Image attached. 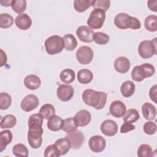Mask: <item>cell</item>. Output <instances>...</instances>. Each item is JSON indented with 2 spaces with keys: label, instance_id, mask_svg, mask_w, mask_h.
<instances>
[{
  "label": "cell",
  "instance_id": "obj_28",
  "mask_svg": "<svg viewBox=\"0 0 157 157\" xmlns=\"http://www.w3.org/2000/svg\"><path fill=\"white\" fill-rule=\"evenodd\" d=\"M59 78L63 83L69 84L75 80V74L71 69H65L61 72Z\"/></svg>",
  "mask_w": 157,
  "mask_h": 157
},
{
  "label": "cell",
  "instance_id": "obj_37",
  "mask_svg": "<svg viewBox=\"0 0 157 157\" xmlns=\"http://www.w3.org/2000/svg\"><path fill=\"white\" fill-rule=\"evenodd\" d=\"M12 104V98L7 93L0 94V109L2 110L8 109Z\"/></svg>",
  "mask_w": 157,
  "mask_h": 157
},
{
  "label": "cell",
  "instance_id": "obj_25",
  "mask_svg": "<svg viewBox=\"0 0 157 157\" xmlns=\"http://www.w3.org/2000/svg\"><path fill=\"white\" fill-rule=\"evenodd\" d=\"M93 78L92 72L87 69H83L77 72V80L82 84H88Z\"/></svg>",
  "mask_w": 157,
  "mask_h": 157
},
{
  "label": "cell",
  "instance_id": "obj_32",
  "mask_svg": "<svg viewBox=\"0 0 157 157\" xmlns=\"http://www.w3.org/2000/svg\"><path fill=\"white\" fill-rule=\"evenodd\" d=\"M140 118L138 111L135 109H131L126 111L123 115V121L124 123H133L137 121Z\"/></svg>",
  "mask_w": 157,
  "mask_h": 157
},
{
  "label": "cell",
  "instance_id": "obj_45",
  "mask_svg": "<svg viewBox=\"0 0 157 157\" xmlns=\"http://www.w3.org/2000/svg\"><path fill=\"white\" fill-rule=\"evenodd\" d=\"M149 96L150 99L154 102L156 103L157 99V85H154L149 91Z\"/></svg>",
  "mask_w": 157,
  "mask_h": 157
},
{
  "label": "cell",
  "instance_id": "obj_4",
  "mask_svg": "<svg viewBox=\"0 0 157 157\" xmlns=\"http://www.w3.org/2000/svg\"><path fill=\"white\" fill-rule=\"evenodd\" d=\"M44 45L47 53L50 55L60 53L64 48L63 39L58 35H54L48 37L45 40Z\"/></svg>",
  "mask_w": 157,
  "mask_h": 157
},
{
  "label": "cell",
  "instance_id": "obj_31",
  "mask_svg": "<svg viewBox=\"0 0 157 157\" xmlns=\"http://www.w3.org/2000/svg\"><path fill=\"white\" fill-rule=\"evenodd\" d=\"M145 29L150 32H155L157 30V17L150 15L147 17L144 21Z\"/></svg>",
  "mask_w": 157,
  "mask_h": 157
},
{
  "label": "cell",
  "instance_id": "obj_41",
  "mask_svg": "<svg viewBox=\"0 0 157 157\" xmlns=\"http://www.w3.org/2000/svg\"><path fill=\"white\" fill-rule=\"evenodd\" d=\"M44 155L45 157H58L60 155L59 151L55 144H52L46 147Z\"/></svg>",
  "mask_w": 157,
  "mask_h": 157
},
{
  "label": "cell",
  "instance_id": "obj_12",
  "mask_svg": "<svg viewBox=\"0 0 157 157\" xmlns=\"http://www.w3.org/2000/svg\"><path fill=\"white\" fill-rule=\"evenodd\" d=\"M66 137L69 140L71 148L74 150L79 149L85 140V136L80 131L78 130L67 133Z\"/></svg>",
  "mask_w": 157,
  "mask_h": 157
},
{
  "label": "cell",
  "instance_id": "obj_16",
  "mask_svg": "<svg viewBox=\"0 0 157 157\" xmlns=\"http://www.w3.org/2000/svg\"><path fill=\"white\" fill-rule=\"evenodd\" d=\"M74 118L77 126L83 127L90 123L91 115L90 112L86 110H81L75 114Z\"/></svg>",
  "mask_w": 157,
  "mask_h": 157
},
{
  "label": "cell",
  "instance_id": "obj_42",
  "mask_svg": "<svg viewBox=\"0 0 157 157\" xmlns=\"http://www.w3.org/2000/svg\"><path fill=\"white\" fill-rule=\"evenodd\" d=\"M110 1L109 0H95L92 2V6L94 9H100L106 12L110 7Z\"/></svg>",
  "mask_w": 157,
  "mask_h": 157
},
{
  "label": "cell",
  "instance_id": "obj_2",
  "mask_svg": "<svg viewBox=\"0 0 157 157\" xmlns=\"http://www.w3.org/2000/svg\"><path fill=\"white\" fill-rule=\"evenodd\" d=\"M115 26L120 29H138L140 28V21L136 17L130 16L126 13H119L114 18Z\"/></svg>",
  "mask_w": 157,
  "mask_h": 157
},
{
  "label": "cell",
  "instance_id": "obj_24",
  "mask_svg": "<svg viewBox=\"0 0 157 157\" xmlns=\"http://www.w3.org/2000/svg\"><path fill=\"white\" fill-rule=\"evenodd\" d=\"M43 119L44 118L39 113H35L31 115L28 121L29 129H37L42 128Z\"/></svg>",
  "mask_w": 157,
  "mask_h": 157
},
{
  "label": "cell",
  "instance_id": "obj_35",
  "mask_svg": "<svg viewBox=\"0 0 157 157\" xmlns=\"http://www.w3.org/2000/svg\"><path fill=\"white\" fill-rule=\"evenodd\" d=\"M12 153L17 157H27L29 155L28 149L22 144H15L13 147Z\"/></svg>",
  "mask_w": 157,
  "mask_h": 157
},
{
  "label": "cell",
  "instance_id": "obj_39",
  "mask_svg": "<svg viewBox=\"0 0 157 157\" xmlns=\"http://www.w3.org/2000/svg\"><path fill=\"white\" fill-rule=\"evenodd\" d=\"M153 150L151 147L147 144H141L137 149V156L139 157H150L152 156Z\"/></svg>",
  "mask_w": 157,
  "mask_h": 157
},
{
  "label": "cell",
  "instance_id": "obj_40",
  "mask_svg": "<svg viewBox=\"0 0 157 157\" xmlns=\"http://www.w3.org/2000/svg\"><path fill=\"white\" fill-rule=\"evenodd\" d=\"M93 40L98 45H105L109 41V36L104 33L96 32L94 34Z\"/></svg>",
  "mask_w": 157,
  "mask_h": 157
},
{
  "label": "cell",
  "instance_id": "obj_29",
  "mask_svg": "<svg viewBox=\"0 0 157 157\" xmlns=\"http://www.w3.org/2000/svg\"><path fill=\"white\" fill-rule=\"evenodd\" d=\"M39 113L42 117L44 119L48 120L55 115V109L52 104H45L40 107Z\"/></svg>",
  "mask_w": 157,
  "mask_h": 157
},
{
  "label": "cell",
  "instance_id": "obj_11",
  "mask_svg": "<svg viewBox=\"0 0 157 157\" xmlns=\"http://www.w3.org/2000/svg\"><path fill=\"white\" fill-rule=\"evenodd\" d=\"M74 93L73 87L69 85H61L56 90V94L58 99L61 101L66 102L71 100Z\"/></svg>",
  "mask_w": 157,
  "mask_h": 157
},
{
  "label": "cell",
  "instance_id": "obj_17",
  "mask_svg": "<svg viewBox=\"0 0 157 157\" xmlns=\"http://www.w3.org/2000/svg\"><path fill=\"white\" fill-rule=\"evenodd\" d=\"M131 66L129 59L125 56H120L115 59L114 61V68L115 71L121 74L127 72Z\"/></svg>",
  "mask_w": 157,
  "mask_h": 157
},
{
  "label": "cell",
  "instance_id": "obj_33",
  "mask_svg": "<svg viewBox=\"0 0 157 157\" xmlns=\"http://www.w3.org/2000/svg\"><path fill=\"white\" fill-rule=\"evenodd\" d=\"M91 0H75L74 1V9L78 12H83L92 6Z\"/></svg>",
  "mask_w": 157,
  "mask_h": 157
},
{
  "label": "cell",
  "instance_id": "obj_19",
  "mask_svg": "<svg viewBox=\"0 0 157 157\" xmlns=\"http://www.w3.org/2000/svg\"><path fill=\"white\" fill-rule=\"evenodd\" d=\"M25 86L29 90H34L38 89L40 85L41 81L40 78L34 74H30L27 75L23 81Z\"/></svg>",
  "mask_w": 157,
  "mask_h": 157
},
{
  "label": "cell",
  "instance_id": "obj_5",
  "mask_svg": "<svg viewBox=\"0 0 157 157\" xmlns=\"http://www.w3.org/2000/svg\"><path fill=\"white\" fill-rule=\"evenodd\" d=\"M138 53L140 56L144 59H148L156 55V37L152 40L142 41L138 47Z\"/></svg>",
  "mask_w": 157,
  "mask_h": 157
},
{
  "label": "cell",
  "instance_id": "obj_23",
  "mask_svg": "<svg viewBox=\"0 0 157 157\" xmlns=\"http://www.w3.org/2000/svg\"><path fill=\"white\" fill-rule=\"evenodd\" d=\"M54 144L56 146L59 151L61 156L66 155L71 148V142L66 137L56 140Z\"/></svg>",
  "mask_w": 157,
  "mask_h": 157
},
{
  "label": "cell",
  "instance_id": "obj_1",
  "mask_svg": "<svg viewBox=\"0 0 157 157\" xmlns=\"http://www.w3.org/2000/svg\"><path fill=\"white\" fill-rule=\"evenodd\" d=\"M107 93L92 89L84 90L82 95L84 103L96 110H101L104 107L107 102Z\"/></svg>",
  "mask_w": 157,
  "mask_h": 157
},
{
  "label": "cell",
  "instance_id": "obj_3",
  "mask_svg": "<svg viewBox=\"0 0 157 157\" xmlns=\"http://www.w3.org/2000/svg\"><path fill=\"white\" fill-rule=\"evenodd\" d=\"M155 72V67L150 63H144L135 66L131 71V77L135 82H141L145 78L153 75Z\"/></svg>",
  "mask_w": 157,
  "mask_h": 157
},
{
  "label": "cell",
  "instance_id": "obj_7",
  "mask_svg": "<svg viewBox=\"0 0 157 157\" xmlns=\"http://www.w3.org/2000/svg\"><path fill=\"white\" fill-rule=\"evenodd\" d=\"M93 51L88 46H82L78 48L75 53L76 59L81 64H88L93 58Z\"/></svg>",
  "mask_w": 157,
  "mask_h": 157
},
{
  "label": "cell",
  "instance_id": "obj_6",
  "mask_svg": "<svg viewBox=\"0 0 157 157\" xmlns=\"http://www.w3.org/2000/svg\"><path fill=\"white\" fill-rule=\"evenodd\" d=\"M105 19V12L100 9H94L91 13L87 20L90 28L93 29L101 28Z\"/></svg>",
  "mask_w": 157,
  "mask_h": 157
},
{
  "label": "cell",
  "instance_id": "obj_47",
  "mask_svg": "<svg viewBox=\"0 0 157 157\" xmlns=\"http://www.w3.org/2000/svg\"><path fill=\"white\" fill-rule=\"evenodd\" d=\"M1 67L3 66L7 62V56L6 55V53L4 52V51L1 49Z\"/></svg>",
  "mask_w": 157,
  "mask_h": 157
},
{
  "label": "cell",
  "instance_id": "obj_48",
  "mask_svg": "<svg viewBox=\"0 0 157 157\" xmlns=\"http://www.w3.org/2000/svg\"><path fill=\"white\" fill-rule=\"evenodd\" d=\"M12 1H1L0 4H1L2 6L4 7H9L11 6Z\"/></svg>",
  "mask_w": 157,
  "mask_h": 157
},
{
  "label": "cell",
  "instance_id": "obj_15",
  "mask_svg": "<svg viewBox=\"0 0 157 157\" xmlns=\"http://www.w3.org/2000/svg\"><path fill=\"white\" fill-rule=\"evenodd\" d=\"M126 111V107L125 104L119 100L113 101L109 107V112L110 114L116 118H121L123 117Z\"/></svg>",
  "mask_w": 157,
  "mask_h": 157
},
{
  "label": "cell",
  "instance_id": "obj_18",
  "mask_svg": "<svg viewBox=\"0 0 157 157\" xmlns=\"http://www.w3.org/2000/svg\"><path fill=\"white\" fill-rule=\"evenodd\" d=\"M15 23L20 29L26 30L31 26L32 20L28 14L21 13L17 15L15 20Z\"/></svg>",
  "mask_w": 157,
  "mask_h": 157
},
{
  "label": "cell",
  "instance_id": "obj_21",
  "mask_svg": "<svg viewBox=\"0 0 157 157\" xmlns=\"http://www.w3.org/2000/svg\"><path fill=\"white\" fill-rule=\"evenodd\" d=\"M63 120L59 116L54 115L48 119L47 127L52 131H58L62 128Z\"/></svg>",
  "mask_w": 157,
  "mask_h": 157
},
{
  "label": "cell",
  "instance_id": "obj_27",
  "mask_svg": "<svg viewBox=\"0 0 157 157\" xmlns=\"http://www.w3.org/2000/svg\"><path fill=\"white\" fill-rule=\"evenodd\" d=\"M64 48L67 51H73L77 46V41L75 37L71 34H65L63 37Z\"/></svg>",
  "mask_w": 157,
  "mask_h": 157
},
{
  "label": "cell",
  "instance_id": "obj_8",
  "mask_svg": "<svg viewBox=\"0 0 157 157\" xmlns=\"http://www.w3.org/2000/svg\"><path fill=\"white\" fill-rule=\"evenodd\" d=\"M44 130L42 128L37 129H29L28 131V141L29 146L34 148H39L42 143V134Z\"/></svg>",
  "mask_w": 157,
  "mask_h": 157
},
{
  "label": "cell",
  "instance_id": "obj_9",
  "mask_svg": "<svg viewBox=\"0 0 157 157\" xmlns=\"http://www.w3.org/2000/svg\"><path fill=\"white\" fill-rule=\"evenodd\" d=\"M88 145L90 150L94 153H101L105 148L106 141L102 136L96 135L90 137Z\"/></svg>",
  "mask_w": 157,
  "mask_h": 157
},
{
  "label": "cell",
  "instance_id": "obj_20",
  "mask_svg": "<svg viewBox=\"0 0 157 157\" xmlns=\"http://www.w3.org/2000/svg\"><path fill=\"white\" fill-rule=\"evenodd\" d=\"M142 112L145 119L154 120L156 115V109L154 105L150 102H145L142 106Z\"/></svg>",
  "mask_w": 157,
  "mask_h": 157
},
{
  "label": "cell",
  "instance_id": "obj_14",
  "mask_svg": "<svg viewBox=\"0 0 157 157\" xmlns=\"http://www.w3.org/2000/svg\"><path fill=\"white\" fill-rule=\"evenodd\" d=\"M100 129L102 134L108 137L115 136L118 132V125L115 121L105 120L101 124Z\"/></svg>",
  "mask_w": 157,
  "mask_h": 157
},
{
  "label": "cell",
  "instance_id": "obj_26",
  "mask_svg": "<svg viewBox=\"0 0 157 157\" xmlns=\"http://www.w3.org/2000/svg\"><path fill=\"white\" fill-rule=\"evenodd\" d=\"M12 134L9 130H4L0 132V152H2L12 140Z\"/></svg>",
  "mask_w": 157,
  "mask_h": 157
},
{
  "label": "cell",
  "instance_id": "obj_34",
  "mask_svg": "<svg viewBox=\"0 0 157 157\" xmlns=\"http://www.w3.org/2000/svg\"><path fill=\"white\" fill-rule=\"evenodd\" d=\"M77 126L75 124L74 118L73 117H69L63 120L61 129L67 132L70 133L77 130Z\"/></svg>",
  "mask_w": 157,
  "mask_h": 157
},
{
  "label": "cell",
  "instance_id": "obj_13",
  "mask_svg": "<svg viewBox=\"0 0 157 157\" xmlns=\"http://www.w3.org/2000/svg\"><path fill=\"white\" fill-rule=\"evenodd\" d=\"M94 32L86 26H80L76 30V35L78 39L83 42L90 43L93 40Z\"/></svg>",
  "mask_w": 157,
  "mask_h": 157
},
{
  "label": "cell",
  "instance_id": "obj_44",
  "mask_svg": "<svg viewBox=\"0 0 157 157\" xmlns=\"http://www.w3.org/2000/svg\"><path fill=\"white\" fill-rule=\"evenodd\" d=\"M135 129V126L129 123H124L120 128V132L122 134L127 133Z\"/></svg>",
  "mask_w": 157,
  "mask_h": 157
},
{
  "label": "cell",
  "instance_id": "obj_36",
  "mask_svg": "<svg viewBox=\"0 0 157 157\" xmlns=\"http://www.w3.org/2000/svg\"><path fill=\"white\" fill-rule=\"evenodd\" d=\"M13 18L9 13H4L0 15V27L6 29L11 27L13 23Z\"/></svg>",
  "mask_w": 157,
  "mask_h": 157
},
{
  "label": "cell",
  "instance_id": "obj_30",
  "mask_svg": "<svg viewBox=\"0 0 157 157\" xmlns=\"http://www.w3.org/2000/svg\"><path fill=\"white\" fill-rule=\"evenodd\" d=\"M17 123V119L15 116L12 115H5L1 121V129H10L13 128Z\"/></svg>",
  "mask_w": 157,
  "mask_h": 157
},
{
  "label": "cell",
  "instance_id": "obj_22",
  "mask_svg": "<svg viewBox=\"0 0 157 157\" xmlns=\"http://www.w3.org/2000/svg\"><path fill=\"white\" fill-rule=\"evenodd\" d=\"M135 84L131 80L124 82L120 87V92L123 96L125 98H129L132 96L135 92Z\"/></svg>",
  "mask_w": 157,
  "mask_h": 157
},
{
  "label": "cell",
  "instance_id": "obj_10",
  "mask_svg": "<svg viewBox=\"0 0 157 157\" xmlns=\"http://www.w3.org/2000/svg\"><path fill=\"white\" fill-rule=\"evenodd\" d=\"M39 104L38 98L34 94H28L21 101L20 106L21 109L26 112L33 110L36 109Z\"/></svg>",
  "mask_w": 157,
  "mask_h": 157
},
{
  "label": "cell",
  "instance_id": "obj_46",
  "mask_svg": "<svg viewBox=\"0 0 157 157\" xmlns=\"http://www.w3.org/2000/svg\"><path fill=\"white\" fill-rule=\"evenodd\" d=\"M147 6L150 10L157 12V1H148Z\"/></svg>",
  "mask_w": 157,
  "mask_h": 157
},
{
  "label": "cell",
  "instance_id": "obj_43",
  "mask_svg": "<svg viewBox=\"0 0 157 157\" xmlns=\"http://www.w3.org/2000/svg\"><path fill=\"white\" fill-rule=\"evenodd\" d=\"M143 129L144 132L147 134H154L156 131V124L153 121H147L144 124Z\"/></svg>",
  "mask_w": 157,
  "mask_h": 157
},
{
  "label": "cell",
  "instance_id": "obj_38",
  "mask_svg": "<svg viewBox=\"0 0 157 157\" xmlns=\"http://www.w3.org/2000/svg\"><path fill=\"white\" fill-rule=\"evenodd\" d=\"M11 7L15 13L21 14L26 8V1L25 0H13Z\"/></svg>",
  "mask_w": 157,
  "mask_h": 157
}]
</instances>
